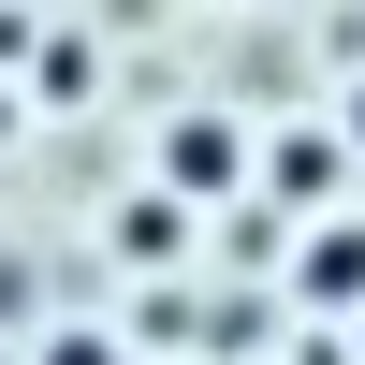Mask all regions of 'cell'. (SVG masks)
I'll use <instances>...</instances> for the list:
<instances>
[{"instance_id":"6da1fadb","label":"cell","mask_w":365,"mask_h":365,"mask_svg":"<svg viewBox=\"0 0 365 365\" xmlns=\"http://www.w3.org/2000/svg\"><path fill=\"white\" fill-rule=\"evenodd\" d=\"M146 190L161 205H249V117L234 103H175L146 132Z\"/></svg>"},{"instance_id":"7a4b0ae2","label":"cell","mask_w":365,"mask_h":365,"mask_svg":"<svg viewBox=\"0 0 365 365\" xmlns=\"http://www.w3.org/2000/svg\"><path fill=\"white\" fill-rule=\"evenodd\" d=\"M278 292H292V307H322V322L365 307V205H322V220L292 234V249H278Z\"/></svg>"},{"instance_id":"3957f363","label":"cell","mask_w":365,"mask_h":365,"mask_svg":"<svg viewBox=\"0 0 365 365\" xmlns=\"http://www.w3.org/2000/svg\"><path fill=\"white\" fill-rule=\"evenodd\" d=\"M336 190H351V146H336V132H249V205L322 220Z\"/></svg>"},{"instance_id":"277c9868","label":"cell","mask_w":365,"mask_h":365,"mask_svg":"<svg viewBox=\"0 0 365 365\" xmlns=\"http://www.w3.org/2000/svg\"><path fill=\"white\" fill-rule=\"evenodd\" d=\"M103 249H117V263H190V205H161V190H132V205L103 220Z\"/></svg>"},{"instance_id":"5b68a950","label":"cell","mask_w":365,"mask_h":365,"mask_svg":"<svg viewBox=\"0 0 365 365\" xmlns=\"http://www.w3.org/2000/svg\"><path fill=\"white\" fill-rule=\"evenodd\" d=\"M29 365H132V351H117L103 322H44V336H29Z\"/></svg>"},{"instance_id":"8992f818","label":"cell","mask_w":365,"mask_h":365,"mask_svg":"<svg viewBox=\"0 0 365 365\" xmlns=\"http://www.w3.org/2000/svg\"><path fill=\"white\" fill-rule=\"evenodd\" d=\"M322 132H336V146H351V175H365V73L336 88V117H322Z\"/></svg>"},{"instance_id":"52a82bcc","label":"cell","mask_w":365,"mask_h":365,"mask_svg":"<svg viewBox=\"0 0 365 365\" xmlns=\"http://www.w3.org/2000/svg\"><path fill=\"white\" fill-rule=\"evenodd\" d=\"M15 132H29V103H15V88H0V146H15Z\"/></svg>"},{"instance_id":"ba28073f","label":"cell","mask_w":365,"mask_h":365,"mask_svg":"<svg viewBox=\"0 0 365 365\" xmlns=\"http://www.w3.org/2000/svg\"><path fill=\"white\" fill-rule=\"evenodd\" d=\"M351 365H365V307H351Z\"/></svg>"}]
</instances>
